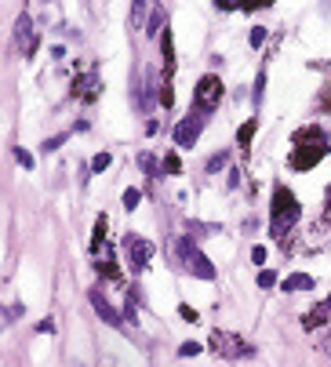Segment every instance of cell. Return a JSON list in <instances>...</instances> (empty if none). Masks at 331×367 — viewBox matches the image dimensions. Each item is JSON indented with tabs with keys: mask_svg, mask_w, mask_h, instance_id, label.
<instances>
[{
	"mask_svg": "<svg viewBox=\"0 0 331 367\" xmlns=\"http://www.w3.org/2000/svg\"><path fill=\"white\" fill-rule=\"evenodd\" d=\"M299 215H302V208H299V200L287 193V189H277V196H273V236H287L291 233V226L299 222Z\"/></svg>",
	"mask_w": 331,
	"mask_h": 367,
	"instance_id": "obj_1",
	"label": "cell"
},
{
	"mask_svg": "<svg viewBox=\"0 0 331 367\" xmlns=\"http://www.w3.org/2000/svg\"><path fill=\"white\" fill-rule=\"evenodd\" d=\"M327 153V138L317 131V128H309L306 135H299V146H295V153H291V168H313L317 160Z\"/></svg>",
	"mask_w": 331,
	"mask_h": 367,
	"instance_id": "obj_2",
	"label": "cell"
},
{
	"mask_svg": "<svg viewBox=\"0 0 331 367\" xmlns=\"http://www.w3.org/2000/svg\"><path fill=\"white\" fill-rule=\"evenodd\" d=\"M179 258H182V266H186L193 276H200V280H211V276H215V266L193 248V240H179Z\"/></svg>",
	"mask_w": 331,
	"mask_h": 367,
	"instance_id": "obj_3",
	"label": "cell"
},
{
	"mask_svg": "<svg viewBox=\"0 0 331 367\" xmlns=\"http://www.w3.org/2000/svg\"><path fill=\"white\" fill-rule=\"evenodd\" d=\"M124 255H128L131 273H139V269H146V262L153 258V243L142 240V236H135V233H128V236H124Z\"/></svg>",
	"mask_w": 331,
	"mask_h": 367,
	"instance_id": "obj_4",
	"label": "cell"
},
{
	"mask_svg": "<svg viewBox=\"0 0 331 367\" xmlns=\"http://www.w3.org/2000/svg\"><path fill=\"white\" fill-rule=\"evenodd\" d=\"M219 102H222V80L219 76H204L200 84H197V106H200V113L215 109Z\"/></svg>",
	"mask_w": 331,
	"mask_h": 367,
	"instance_id": "obj_5",
	"label": "cell"
},
{
	"mask_svg": "<svg viewBox=\"0 0 331 367\" xmlns=\"http://www.w3.org/2000/svg\"><path fill=\"white\" fill-rule=\"evenodd\" d=\"M211 345H215L219 356H229V360H237V356H251V353H255L251 345H244L240 338H233V335H226V331H215V335H211Z\"/></svg>",
	"mask_w": 331,
	"mask_h": 367,
	"instance_id": "obj_6",
	"label": "cell"
},
{
	"mask_svg": "<svg viewBox=\"0 0 331 367\" xmlns=\"http://www.w3.org/2000/svg\"><path fill=\"white\" fill-rule=\"evenodd\" d=\"M204 113H197V116H189V120H182V124L175 128V146L179 149H189L193 142H197V135H200V128H204Z\"/></svg>",
	"mask_w": 331,
	"mask_h": 367,
	"instance_id": "obj_7",
	"label": "cell"
},
{
	"mask_svg": "<svg viewBox=\"0 0 331 367\" xmlns=\"http://www.w3.org/2000/svg\"><path fill=\"white\" fill-rule=\"evenodd\" d=\"M91 302H95V309L102 313V320H106V323H113V328H120V323H124V316H120V313L106 302V295H102V291H91Z\"/></svg>",
	"mask_w": 331,
	"mask_h": 367,
	"instance_id": "obj_8",
	"label": "cell"
},
{
	"mask_svg": "<svg viewBox=\"0 0 331 367\" xmlns=\"http://www.w3.org/2000/svg\"><path fill=\"white\" fill-rule=\"evenodd\" d=\"M15 36H18V51H22V55H33V22H29V15L18 18Z\"/></svg>",
	"mask_w": 331,
	"mask_h": 367,
	"instance_id": "obj_9",
	"label": "cell"
},
{
	"mask_svg": "<svg viewBox=\"0 0 331 367\" xmlns=\"http://www.w3.org/2000/svg\"><path fill=\"white\" fill-rule=\"evenodd\" d=\"M284 291H313V276H306V273H295V276H287L284 283H280Z\"/></svg>",
	"mask_w": 331,
	"mask_h": 367,
	"instance_id": "obj_10",
	"label": "cell"
},
{
	"mask_svg": "<svg viewBox=\"0 0 331 367\" xmlns=\"http://www.w3.org/2000/svg\"><path fill=\"white\" fill-rule=\"evenodd\" d=\"M324 313H327V305H320V309H313V313L306 316V328H320V323H324Z\"/></svg>",
	"mask_w": 331,
	"mask_h": 367,
	"instance_id": "obj_11",
	"label": "cell"
},
{
	"mask_svg": "<svg viewBox=\"0 0 331 367\" xmlns=\"http://www.w3.org/2000/svg\"><path fill=\"white\" fill-rule=\"evenodd\" d=\"M139 200H142V193H139V189H128V193H124V208L135 211V208H139Z\"/></svg>",
	"mask_w": 331,
	"mask_h": 367,
	"instance_id": "obj_12",
	"label": "cell"
},
{
	"mask_svg": "<svg viewBox=\"0 0 331 367\" xmlns=\"http://www.w3.org/2000/svg\"><path fill=\"white\" fill-rule=\"evenodd\" d=\"M273 283H277V273L273 269H262L259 273V288H273Z\"/></svg>",
	"mask_w": 331,
	"mask_h": 367,
	"instance_id": "obj_13",
	"label": "cell"
},
{
	"mask_svg": "<svg viewBox=\"0 0 331 367\" xmlns=\"http://www.w3.org/2000/svg\"><path fill=\"white\" fill-rule=\"evenodd\" d=\"M106 168H109V153H99L91 160V171H106Z\"/></svg>",
	"mask_w": 331,
	"mask_h": 367,
	"instance_id": "obj_14",
	"label": "cell"
},
{
	"mask_svg": "<svg viewBox=\"0 0 331 367\" xmlns=\"http://www.w3.org/2000/svg\"><path fill=\"white\" fill-rule=\"evenodd\" d=\"M164 168H168L171 175H179V171H182V168H179V156H175V153H168V156H164Z\"/></svg>",
	"mask_w": 331,
	"mask_h": 367,
	"instance_id": "obj_15",
	"label": "cell"
},
{
	"mask_svg": "<svg viewBox=\"0 0 331 367\" xmlns=\"http://www.w3.org/2000/svg\"><path fill=\"white\" fill-rule=\"evenodd\" d=\"M197 353H200L197 342H182V345H179V356H197Z\"/></svg>",
	"mask_w": 331,
	"mask_h": 367,
	"instance_id": "obj_16",
	"label": "cell"
},
{
	"mask_svg": "<svg viewBox=\"0 0 331 367\" xmlns=\"http://www.w3.org/2000/svg\"><path fill=\"white\" fill-rule=\"evenodd\" d=\"M15 160H18L22 168H33V156H29L26 149H18V146H15Z\"/></svg>",
	"mask_w": 331,
	"mask_h": 367,
	"instance_id": "obj_17",
	"label": "cell"
},
{
	"mask_svg": "<svg viewBox=\"0 0 331 367\" xmlns=\"http://www.w3.org/2000/svg\"><path fill=\"white\" fill-rule=\"evenodd\" d=\"M251 135H255V124H244V128H240V135H237V138H240V142H244V146H247V142H251Z\"/></svg>",
	"mask_w": 331,
	"mask_h": 367,
	"instance_id": "obj_18",
	"label": "cell"
},
{
	"mask_svg": "<svg viewBox=\"0 0 331 367\" xmlns=\"http://www.w3.org/2000/svg\"><path fill=\"white\" fill-rule=\"evenodd\" d=\"M179 313H182V320H189V323H197V320H200V316H197V309H189V305H182Z\"/></svg>",
	"mask_w": 331,
	"mask_h": 367,
	"instance_id": "obj_19",
	"label": "cell"
},
{
	"mask_svg": "<svg viewBox=\"0 0 331 367\" xmlns=\"http://www.w3.org/2000/svg\"><path fill=\"white\" fill-rule=\"evenodd\" d=\"M226 164V153H219V156H211V164H208V171H219Z\"/></svg>",
	"mask_w": 331,
	"mask_h": 367,
	"instance_id": "obj_20",
	"label": "cell"
},
{
	"mask_svg": "<svg viewBox=\"0 0 331 367\" xmlns=\"http://www.w3.org/2000/svg\"><path fill=\"white\" fill-rule=\"evenodd\" d=\"M262 40H266V29H262V26H259V29H251V44H255V48L262 44Z\"/></svg>",
	"mask_w": 331,
	"mask_h": 367,
	"instance_id": "obj_21",
	"label": "cell"
},
{
	"mask_svg": "<svg viewBox=\"0 0 331 367\" xmlns=\"http://www.w3.org/2000/svg\"><path fill=\"white\" fill-rule=\"evenodd\" d=\"M59 146H62V135H59V138H48V142H44V149H48V153H51V149H59Z\"/></svg>",
	"mask_w": 331,
	"mask_h": 367,
	"instance_id": "obj_22",
	"label": "cell"
},
{
	"mask_svg": "<svg viewBox=\"0 0 331 367\" xmlns=\"http://www.w3.org/2000/svg\"><path fill=\"white\" fill-rule=\"evenodd\" d=\"M251 258L255 262H266V248H251Z\"/></svg>",
	"mask_w": 331,
	"mask_h": 367,
	"instance_id": "obj_23",
	"label": "cell"
},
{
	"mask_svg": "<svg viewBox=\"0 0 331 367\" xmlns=\"http://www.w3.org/2000/svg\"><path fill=\"white\" fill-rule=\"evenodd\" d=\"M327 222H331V208H327Z\"/></svg>",
	"mask_w": 331,
	"mask_h": 367,
	"instance_id": "obj_24",
	"label": "cell"
}]
</instances>
